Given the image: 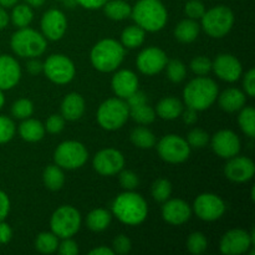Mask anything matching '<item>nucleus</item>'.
<instances>
[{"label":"nucleus","mask_w":255,"mask_h":255,"mask_svg":"<svg viewBox=\"0 0 255 255\" xmlns=\"http://www.w3.org/2000/svg\"><path fill=\"white\" fill-rule=\"evenodd\" d=\"M112 213L127 226H138L147 218L148 207L143 197L128 191L116 197L112 203Z\"/></svg>","instance_id":"obj_1"},{"label":"nucleus","mask_w":255,"mask_h":255,"mask_svg":"<svg viewBox=\"0 0 255 255\" xmlns=\"http://www.w3.org/2000/svg\"><path fill=\"white\" fill-rule=\"evenodd\" d=\"M131 16L136 25L149 32L162 30L168 20L166 6L159 0H138L132 7Z\"/></svg>","instance_id":"obj_2"},{"label":"nucleus","mask_w":255,"mask_h":255,"mask_svg":"<svg viewBox=\"0 0 255 255\" xmlns=\"http://www.w3.org/2000/svg\"><path fill=\"white\" fill-rule=\"evenodd\" d=\"M218 97V85L206 76H199L188 82L183 90L184 102L196 111L209 109Z\"/></svg>","instance_id":"obj_3"},{"label":"nucleus","mask_w":255,"mask_h":255,"mask_svg":"<svg viewBox=\"0 0 255 255\" xmlns=\"http://www.w3.org/2000/svg\"><path fill=\"white\" fill-rule=\"evenodd\" d=\"M125 47L114 39H104L97 42L91 50L90 60L92 66L101 72H112L122 64Z\"/></svg>","instance_id":"obj_4"},{"label":"nucleus","mask_w":255,"mask_h":255,"mask_svg":"<svg viewBox=\"0 0 255 255\" xmlns=\"http://www.w3.org/2000/svg\"><path fill=\"white\" fill-rule=\"evenodd\" d=\"M11 49L20 57H36L46 50V37L36 30L30 27H21L14 32L10 40Z\"/></svg>","instance_id":"obj_5"},{"label":"nucleus","mask_w":255,"mask_h":255,"mask_svg":"<svg viewBox=\"0 0 255 255\" xmlns=\"http://www.w3.org/2000/svg\"><path fill=\"white\" fill-rule=\"evenodd\" d=\"M129 117V107L122 99H109L100 105L97 110V122L107 131L120 129Z\"/></svg>","instance_id":"obj_6"},{"label":"nucleus","mask_w":255,"mask_h":255,"mask_svg":"<svg viewBox=\"0 0 255 255\" xmlns=\"http://www.w3.org/2000/svg\"><path fill=\"white\" fill-rule=\"evenodd\" d=\"M201 19L202 27L206 34L217 39L226 36L234 24L233 11L224 5L212 7L211 10L204 12Z\"/></svg>","instance_id":"obj_7"},{"label":"nucleus","mask_w":255,"mask_h":255,"mask_svg":"<svg viewBox=\"0 0 255 255\" xmlns=\"http://www.w3.org/2000/svg\"><path fill=\"white\" fill-rule=\"evenodd\" d=\"M50 227L57 238H71L81 227V214L72 206H61L51 216Z\"/></svg>","instance_id":"obj_8"},{"label":"nucleus","mask_w":255,"mask_h":255,"mask_svg":"<svg viewBox=\"0 0 255 255\" xmlns=\"http://www.w3.org/2000/svg\"><path fill=\"white\" fill-rule=\"evenodd\" d=\"M89 158L86 147L77 141H65L56 147L54 159L56 164L65 169H77L84 166Z\"/></svg>","instance_id":"obj_9"},{"label":"nucleus","mask_w":255,"mask_h":255,"mask_svg":"<svg viewBox=\"0 0 255 255\" xmlns=\"http://www.w3.org/2000/svg\"><path fill=\"white\" fill-rule=\"evenodd\" d=\"M42 71L47 79L56 85H66L72 81L76 69L71 60L61 54H54L44 62Z\"/></svg>","instance_id":"obj_10"},{"label":"nucleus","mask_w":255,"mask_h":255,"mask_svg":"<svg viewBox=\"0 0 255 255\" xmlns=\"http://www.w3.org/2000/svg\"><path fill=\"white\" fill-rule=\"evenodd\" d=\"M157 151L163 161L176 164L188 159L191 154V147L188 142L178 134H167L158 142Z\"/></svg>","instance_id":"obj_11"},{"label":"nucleus","mask_w":255,"mask_h":255,"mask_svg":"<svg viewBox=\"0 0 255 255\" xmlns=\"http://www.w3.org/2000/svg\"><path fill=\"white\" fill-rule=\"evenodd\" d=\"M254 242V232L248 233L243 229H232L222 237L219 249L224 255H241L247 253Z\"/></svg>","instance_id":"obj_12"},{"label":"nucleus","mask_w":255,"mask_h":255,"mask_svg":"<svg viewBox=\"0 0 255 255\" xmlns=\"http://www.w3.org/2000/svg\"><path fill=\"white\" fill-rule=\"evenodd\" d=\"M193 211L202 221L213 222L222 218L226 212V203L217 194L203 193L199 194L194 201Z\"/></svg>","instance_id":"obj_13"},{"label":"nucleus","mask_w":255,"mask_h":255,"mask_svg":"<svg viewBox=\"0 0 255 255\" xmlns=\"http://www.w3.org/2000/svg\"><path fill=\"white\" fill-rule=\"evenodd\" d=\"M167 61H168V59H167V55L163 50L156 46H151L146 47L139 52L136 64L142 74L151 76V75L161 72L166 67Z\"/></svg>","instance_id":"obj_14"},{"label":"nucleus","mask_w":255,"mask_h":255,"mask_svg":"<svg viewBox=\"0 0 255 255\" xmlns=\"http://www.w3.org/2000/svg\"><path fill=\"white\" fill-rule=\"evenodd\" d=\"M94 168L101 176H114L117 174L125 166V157L115 148H106L100 151L95 156Z\"/></svg>","instance_id":"obj_15"},{"label":"nucleus","mask_w":255,"mask_h":255,"mask_svg":"<svg viewBox=\"0 0 255 255\" xmlns=\"http://www.w3.org/2000/svg\"><path fill=\"white\" fill-rule=\"evenodd\" d=\"M212 148L222 158H232L241 151V139L231 129H222L212 138Z\"/></svg>","instance_id":"obj_16"},{"label":"nucleus","mask_w":255,"mask_h":255,"mask_svg":"<svg viewBox=\"0 0 255 255\" xmlns=\"http://www.w3.org/2000/svg\"><path fill=\"white\" fill-rule=\"evenodd\" d=\"M67 29V20L64 12L57 9H50L42 15L41 30L46 39L56 41L65 35Z\"/></svg>","instance_id":"obj_17"},{"label":"nucleus","mask_w":255,"mask_h":255,"mask_svg":"<svg viewBox=\"0 0 255 255\" xmlns=\"http://www.w3.org/2000/svg\"><path fill=\"white\" fill-rule=\"evenodd\" d=\"M212 70L217 76L227 82H234L242 76V64L236 56L231 54H221L212 62Z\"/></svg>","instance_id":"obj_18"},{"label":"nucleus","mask_w":255,"mask_h":255,"mask_svg":"<svg viewBox=\"0 0 255 255\" xmlns=\"http://www.w3.org/2000/svg\"><path fill=\"white\" fill-rule=\"evenodd\" d=\"M227 178L236 183H244L253 178L255 173V164L248 157H232L224 167Z\"/></svg>","instance_id":"obj_19"},{"label":"nucleus","mask_w":255,"mask_h":255,"mask_svg":"<svg viewBox=\"0 0 255 255\" xmlns=\"http://www.w3.org/2000/svg\"><path fill=\"white\" fill-rule=\"evenodd\" d=\"M192 209L187 202L182 199H167L162 207V217L167 223L172 226H181L189 221Z\"/></svg>","instance_id":"obj_20"},{"label":"nucleus","mask_w":255,"mask_h":255,"mask_svg":"<svg viewBox=\"0 0 255 255\" xmlns=\"http://www.w3.org/2000/svg\"><path fill=\"white\" fill-rule=\"evenodd\" d=\"M21 77L19 62L10 55L0 56V90H10L17 85Z\"/></svg>","instance_id":"obj_21"},{"label":"nucleus","mask_w":255,"mask_h":255,"mask_svg":"<svg viewBox=\"0 0 255 255\" xmlns=\"http://www.w3.org/2000/svg\"><path fill=\"white\" fill-rule=\"evenodd\" d=\"M111 86L116 96L127 99L138 90V77L131 70H120L112 77Z\"/></svg>","instance_id":"obj_22"},{"label":"nucleus","mask_w":255,"mask_h":255,"mask_svg":"<svg viewBox=\"0 0 255 255\" xmlns=\"http://www.w3.org/2000/svg\"><path fill=\"white\" fill-rule=\"evenodd\" d=\"M85 112L84 97L76 92L66 95L61 102V116L67 121H76L82 117Z\"/></svg>","instance_id":"obj_23"},{"label":"nucleus","mask_w":255,"mask_h":255,"mask_svg":"<svg viewBox=\"0 0 255 255\" xmlns=\"http://www.w3.org/2000/svg\"><path fill=\"white\" fill-rule=\"evenodd\" d=\"M247 97L243 91L236 87L227 89L219 95V106L226 112H236L246 106Z\"/></svg>","instance_id":"obj_24"},{"label":"nucleus","mask_w":255,"mask_h":255,"mask_svg":"<svg viewBox=\"0 0 255 255\" xmlns=\"http://www.w3.org/2000/svg\"><path fill=\"white\" fill-rule=\"evenodd\" d=\"M19 134L26 142H39L45 136V126L34 119H25L19 126Z\"/></svg>","instance_id":"obj_25"},{"label":"nucleus","mask_w":255,"mask_h":255,"mask_svg":"<svg viewBox=\"0 0 255 255\" xmlns=\"http://www.w3.org/2000/svg\"><path fill=\"white\" fill-rule=\"evenodd\" d=\"M183 111V104L176 97H166L158 102L156 114L163 120L178 119Z\"/></svg>","instance_id":"obj_26"},{"label":"nucleus","mask_w":255,"mask_h":255,"mask_svg":"<svg viewBox=\"0 0 255 255\" xmlns=\"http://www.w3.org/2000/svg\"><path fill=\"white\" fill-rule=\"evenodd\" d=\"M199 35V25L193 19L182 20L174 29V36L183 44L193 42Z\"/></svg>","instance_id":"obj_27"},{"label":"nucleus","mask_w":255,"mask_h":255,"mask_svg":"<svg viewBox=\"0 0 255 255\" xmlns=\"http://www.w3.org/2000/svg\"><path fill=\"white\" fill-rule=\"evenodd\" d=\"M104 10L109 19L115 20V21H121V20L131 16L132 7L125 0H109L104 5Z\"/></svg>","instance_id":"obj_28"},{"label":"nucleus","mask_w":255,"mask_h":255,"mask_svg":"<svg viewBox=\"0 0 255 255\" xmlns=\"http://www.w3.org/2000/svg\"><path fill=\"white\" fill-rule=\"evenodd\" d=\"M42 181L46 188L50 191H59L62 188L65 183V174L62 172L61 167L57 164H50L44 169L42 173Z\"/></svg>","instance_id":"obj_29"},{"label":"nucleus","mask_w":255,"mask_h":255,"mask_svg":"<svg viewBox=\"0 0 255 255\" xmlns=\"http://www.w3.org/2000/svg\"><path fill=\"white\" fill-rule=\"evenodd\" d=\"M146 32L138 25H132V26L126 27L121 34V44L127 49H136L141 46L144 41Z\"/></svg>","instance_id":"obj_30"},{"label":"nucleus","mask_w":255,"mask_h":255,"mask_svg":"<svg viewBox=\"0 0 255 255\" xmlns=\"http://www.w3.org/2000/svg\"><path fill=\"white\" fill-rule=\"evenodd\" d=\"M111 218V213L109 211H106V209H94L87 216V227L92 232H102L110 226Z\"/></svg>","instance_id":"obj_31"},{"label":"nucleus","mask_w":255,"mask_h":255,"mask_svg":"<svg viewBox=\"0 0 255 255\" xmlns=\"http://www.w3.org/2000/svg\"><path fill=\"white\" fill-rule=\"evenodd\" d=\"M131 141L142 149H149L156 144V137L146 127H137L131 132Z\"/></svg>","instance_id":"obj_32"},{"label":"nucleus","mask_w":255,"mask_h":255,"mask_svg":"<svg viewBox=\"0 0 255 255\" xmlns=\"http://www.w3.org/2000/svg\"><path fill=\"white\" fill-rule=\"evenodd\" d=\"M35 247L42 254H52L59 248V238L54 233L42 232L35 241Z\"/></svg>","instance_id":"obj_33"},{"label":"nucleus","mask_w":255,"mask_h":255,"mask_svg":"<svg viewBox=\"0 0 255 255\" xmlns=\"http://www.w3.org/2000/svg\"><path fill=\"white\" fill-rule=\"evenodd\" d=\"M32 17H34V12L29 5L20 4L16 6L14 5V9L11 12V21L15 26L19 27V29L29 26L30 22L32 21Z\"/></svg>","instance_id":"obj_34"},{"label":"nucleus","mask_w":255,"mask_h":255,"mask_svg":"<svg viewBox=\"0 0 255 255\" xmlns=\"http://www.w3.org/2000/svg\"><path fill=\"white\" fill-rule=\"evenodd\" d=\"M239 126L242 131L251 138L255 137V110L252 106L243 107L238 116Z\"/></svg>","instance_id":"obj_35"},{"label":"nucleus","mask_w":255,"mask_h":255,"mask_svg":"<svg viewBox=\"0 0 255 255\" xmlns=\"http://www.w3.org/2000/svg\"><path fill=\"white\" fill-rule=\"evenodd\" d=\"M129 117L139 125H149L156 119V111L147 104L129 109Z\"/></svg>","instance_id":"obj_36"},{"label":"nucleus","mask_w":255,"mask_h":255,"mask_svg":"<svg viewBox=\"0 0 255 255\" xmlns=\"http://www.w3.org/2000/svg\"><path fill=\"white\" fill-rule=\"evenodd\" d=\"M167 76L174 84H179V82L183 81L186 79L187 70L186 65L181 61V60H171V61H167Z\"/></svg>","instance_id":"obj_37"},{"label":"nucleus","mask_w":255,"mask_h":255,"mask_svg":"<svg viewBox=\"0 0 255 255\" xmlns=\"http://www.w3.org/2000/svg\"><path fill=\"white\" fill-rule=\"evenodd\" d=\"M172 194V184L171 182L167 181L164 178H159L152 184V197L156 199L157 202H166L169 199Z\"/></svg>","instance_id":"obj_38"},{"label":"nucleus","mask_w":255,"mask_h":255,"mask_svg":"<svg viewBox=\"0 0 255 255\" xmlns=\"http://www.w3.org/2000/svg\"><path fill=\"white\" fill-rule=\"evenodd\" d=\"M208 246V242H207L206 236L201 232H194L191 236L188 237V241H187V248L191 252L192 254L199 255L204 253Z\"/></svg>","instance_id":"obj_39"},{"label":"nucleus","mask_w":255,"mask_h":255,"mask_svg":"<svg viewBox=\"0 0 255 255\" xmlns=\"http://www.w3.org/2000/svg\"><path fill=\"white\" fill-rule=\"evenodd\" d=\"M34 112V105L30 100L20 99L15 101L11 106V114L15 119L25 120L29 119Z\"/></svg>","instance_id":"obj_40"},{"label":"nucleus","mask_w":255,"mask_h":255,"mask_svg":"<svg viewBox=\"0 0 255 255\" xmlns=\"http://www.w3.org/2000/svg\"><path fill=\"white\" fill-rule=\"evenodd\" d=\"M209 141V136L206 131L202 128H193L187 136V142L189 147L193 148H203Z\"/></svg>","instance_id":"obj_41"},{"label":"nucleus","mask_w":255,"mask_h":255,"mask_svg":"<svg viewBox=\"0 0 255 255\" xmlns=\"http://www.w3.org/2000/svg\"><path fill=\"white\" fill-rule=\"evenodd\" d=\"M191 70L198 76H206L212 70V61L207 56H197L191 61Z\"/></svg>","instance_id":"obj_42"},{"label":"nucleus","mask_w":255,"mask_h":255,"mask_svg":"<svg viewBox=\"0 0 255 255\" xmlns=\"http://www.w3.org/2000/svg\"><path fill=\"white\" fill-rule=\"evenodd\" d=\"M14 134L15 125L12 120L6 116H0V144L9 142Z\"/></svg>","instance_id":"obj_43"},{"label":"nucleus","mask_w":255,"mask_h":255,"mask_svg":"<svg viewBox=\"0 0 255 255\" xmlns=\"http://www.w3.org/2000/svg\"><path fill=\"white\" fill-rule=\"evenodd\" d=\"M120 184L126 191H133L139 184V178L134 172L132 171H120Z\"/></svg>","instance_id":"obj_44"},{"label":"nucleus","mask_w":255,"mask_h":255,"mask_svg":"<svg viewBox=\"0 0 255 255\" xmlns=\"http://www.w3.org/2000/svg\"><path fill=\"white\" fill-rule=\"evenodd\" d=\"M186 14L188 15L189 19H201L203 16V14L206 12V7H204V4L199 0H189L186 4Z\"/></svg>","instance_id":"obj_45"},{"label":"nucleus","mask_w":255,"mask_h":255,"mask_svg":"<svg viewBox=\"0 0 255 255\" xmlns=\"http://www.w3.org/2000/svg\"><path fill=\"white\" fill-rule=\"evenodd\" d=\"M65 127V119L61 115H51L49 119L46 120V125H45V129L52 134L60 133Z\"/></svg>","instance_id":"obj_46"},{"label":"nucleus","mask_w":255,"mask_h":255,"mask_svg":"<svg viewBox=\"0 0 255 255\" xmlns=\"http://www.w3.org/2000/svg\"><path fill=\"white\" fill-rule=\"evenodd\" d=\"M132 248L131 241H129L128 237L124 236V234H120L116 238L114 239V252L120 255H126L129 253Z\"/></svg>","instance_id":"obj_47"},{"label":"nucleus","mask_w":255,"mask_h":255,"mask_svg":"<svg viewBox=\"0 0 255 255\" xmlns=\"http://www.w3.org/2000/svg\"><path fill=\"white\" fill-rule=\"evenodd\" d=\"M57 251L61 255H76L79 254V247L76 242L72 241L71 238H66L59 244Z\"/></svg>","instance_id":"obj_48"},{"label":"nucleus","mask_w":255,"mask_h":255,"mask_svg":"<svg viewBox=\"0 0 255 255\" xmlns=\"http://www.w3.org/2000/svg\"><path fill=\"white\" fill-rule=\"evenodd\" d=\"M127 106L129 107V109H132V107H137V106H141V105H144L147 104V95L144 94V92L142 91H134L133 94L129 95L128 97H127Z\"/></svg>","instance_id":"obj_49"},{"label":"nucleus","mask_w":255,"mask_h":255,"mask_svg":"<svg viewBox=\"0 0 255 255\" xmlns=\"http://www.w3.org/2000/svg\"><path fill=\"white\" fill-rule=\"evenodd\" d=\"M244 90H246V94L248 96L254 97L255 96V70L251 69L246 74V77H244Z\"/></svg>","instance_id":"obj_50"},{"label":"nucleus","mask_w":255,"mask_h":255,"mask_svg":"<svg viewBox=\"0 0 255 255\" xmlns=\"http://www.w3.org/2000/svg\"><path fill=\"white\" fill-rule=\"evenodd\" d=\"M10 211V201L9 197L6 196V193L2 191H0V222L4 221L7 217Z\"/></svg>","instance_id":"obj_51"},{"label":"nucleus","mask_w":255,"mask_h":255,"mask_svg":"<svg viewBox=\"0 0 255 255\" xmlns=\"http://www.w3.org/2000/svg\"><path fill=\"white\" fill-rule=\"evenodd\" d=\"M12 237V231L7 223L4 221L0 222V244L9 243Z\"/></svg>","instance_id":"obj_52"},{"label":"nucleus","mask_w":255,"mask_h":255,"mask_svg":"<svg viewBox=\"0 0 255 255\" xmlns=\"http://www.w3.org/2000/svg\"><path fill=\"white\" fill-rule=\"evenodd\" d=\"M109 0H76V2L79 5H81L85 9H100V7L104 6Z\"/></svg>","instance_id":"obj_53"},{"label":"nucleus","mask_w":255,"mask_h":255,"mask_svg":"<svg viewBox=\"0 0 255 255\" xmlns=\"http://www.w3.org/2000/svg\"><path fill=\"white\" fill-rule=\"evenodd\" d=\"M42 67H44V64L40 60H37L36 57H31L26 65L27 71L31 75H39L42 71Z\"/></svg>","instance_id":"obj_54"},{"label":"nucleus","mask_w":255,"mask_h":255,"mask_svg":"<svg viewBox=\"0 0 255 255\" xmlns=\"http://www.w3.org/2000/svg\"><path fill=\"white\" fill-rule=\"evenodd\" d=\"M182 119H183V122L186 125H194L197 122V120H198V116H197V111L196 110L191 109V107H188V109L186 110V111H182L181 114Z\"/></svg>","instance_id":"obj_55"},{"label":"nucleus","mask_w":255,"mask_h":255,"mask_svg":"<svg viewBox=\"0 0 255 255\" xmlns=\"http://www.w3.org/2000/svg\"><path fill=\"white\" fill-rule=\"evenodd\" d=\"M90 255H114L115 252L114 249H110L107 247H99V248H95L92 251H90Z\"/></svg>","instance_id":"obj_56"},{"label":"nucleus","mask_w":255,"mask_h":255,"mask_svg":"<svg viewBox=\"0 0 255 255\" xmlns=\"http://www.w3.org/2000/svg\"><path fill=\"white\" fill-rule=\"evenodd\" d=\"M9 24V15H7L6 10L2 6H0V30L5 29Z\"/></svg>","instance_id":"obj_57"},{"label":"nucleus","mask_w":255,"mask_h":255,"mask_svg":"<svg viewBox=\"0 0 255 255\" xmlns=\"http://www.w3.org/2000/svg\"><path fill=\"white\" fill-rule=\"evenodd\" d=\"M19 0H0V6L2 7H11L14 5H16V2Z\"/></svg>","instance_id":"obj_58"},{"label":"nucleus","mask_w":255,"mask_h":255,"mask_svg":"<svg viewBox=\"0 0 255 255\" xmlns=\"http://www.w3.org/2000/svg\"><path fill=\"white\" fill-rule=\"evenodd\" d=\"M25 1H26V4L30 5V6L39 7V6H41L42 4H44L45 0H25Z\"/></svg>","instance_id":"obj_59"},{"label":"nucleus","mask_w":255,"mask_h":255,"mask_svg":"<svg viewBox=\"0 0 255 255\" xmlns=\"http://www.w3.org/2000/svg\"><path fill=\"white\" fill-rule=\"evenodd\" d=\"M4 102H5V97L4 95H2V91L0 90V110H1V107L4 106Z\"/></svg>","instance_id":"obj_60"},{"label":"nucleus","mask_w":255,"mask_h":255,"mask_svg":"<svg viewBox=\"0 0 255 255\" xmlns=\"http://www.w3.org/2000/svg\"><path fill=\"white\" fill-rule=\"evenodd\" d=\"M59 1H65V0H59Z\"/></svg>","instance_id":"obj_61"}]
</instances>
